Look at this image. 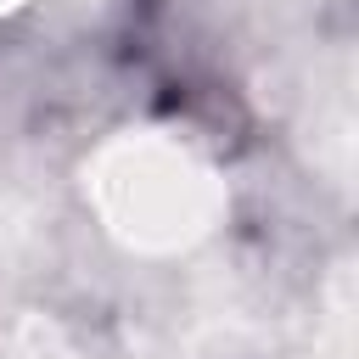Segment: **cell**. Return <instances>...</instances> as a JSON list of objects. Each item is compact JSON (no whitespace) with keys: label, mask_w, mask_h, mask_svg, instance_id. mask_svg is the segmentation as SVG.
<instances>
[{"label":"cell","mask_w":359,"mask_h":359,"mask_svg":"<svg viewBox=\"0 0 359 359\" xmlns=\"http://www.w3.org/2000/svg\"><path fill=\"white\" fill-rule=\"evenodd\" d=\"M297 135L314 157V168L331 174V185H353V56L337 50L314 62L303 95H297Z\"/></svg>","instance_id":"cell-2"},{"label":"cell","mask_w":359,"mask_h":359,"mask_svg":"<svg viewBox=\"0 0 359 359\" xmlns=\"http://www.w3.org/2000/svg\"><path fill=\"white\" fill-rule=\"evenodd\" d=\"M84 185L107 236L146 258L191 252L224 224V208H230L224 174L163 129L112 135L90 157Z\"/></svg>","instance_id":"cell-1"},{"label":"cell","mask_w":359,"mask_h":359,"mask_svg":"<svg viewBox=\"0 0 359 359\" xmlns=\"http://www.w3.org/2000/svg\"><path fill=\"white\" fill-rule=\"evenodd\" d=\"M6 359H95L56 314H22L6 337Z\"/></svg>","instance_id":"cell-4"},{"label":"cell","mask_w":359,"mask_h":359,"mask_svg":"<svg viewBox=\"0 0 359 359\" xmlns=\"http://www.w3.org/2000/svg\"><path fill=\"white\" fill-rule=\"evenodd\" d=\"M17 6H28V0H0V17H6V11H17Z\"/></svg>","instance_id":"cell-5"},{"label":"cell","mask_w":359,"mask_h":359,"mask_svg":"<svg viewBox=\"0 0 359 359\" xmlns=\"http://www.w3.org/2000/svg\"><path fill=\"white\" fill-rule=\"evenodd\" d=\"M314 359H353V269L337 264L314 320Z\"/></svg>","instance_id":"cell-3"}]
</instances>
